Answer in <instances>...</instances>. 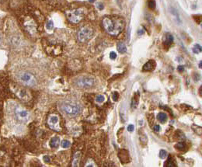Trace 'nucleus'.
Listing matches in <instances>:
<instances>
[{
  "label": "nucleus",
  "mask_w": 202,
  "mask_h": 167,
  "mask_svg": "<svg viewBox=\"0 0 202 167\" xmlns=\"http://www.w3.org/2000/svg\"><path fill=\"white\" fill-rule=\"evenodd\" d=\"M103 27L112 36L119 35L124 30L125 22L123 18L116 16H108L103 19Z\"/></svg>",
  "instance_id": "obj_1"
},
{
  "label": "nucleus",
  "mask_w": 202,
  "mask_h": 167,
  "mask_svg": "<svg viewBox=\"0 0 202 167\" xmlns=\"http://www.w3.org/2000/svg\"><path fill=\"white\" fill-rule=\"evenodd\" d=\"M61 108L65 113L71 117H75L78 115L81 110V107L79 104H78L75 102L68 101V100L62 102Z\"/></svg>",
  "instance_id": "obj_2"
},
{
  "label": "nucleus",
  "mask_w": 202,
  "mask_h": 167,
  "mask_svg": "<svg viewBox=\"0 0 202 167\" xmlns=\"http://www.w3.org/2000/svg\"><path fill=\"white\" fill-rule=\"evenodd\" d=\"M17 78L20 83L27 86H35L37 85V78L28 72H20L17 75Z\"/></svg>",
  "instance_id": "obj_3"
},
{
  "label": "nucleus",
  "mask_w": 202,
  "mask_h": 167,
  "mask_svg": "<svg viewBox=\"0 0 202 167\" xmlns=\"http://www.w3.org/2000/svg\"><path fill=\"white\" fill-rule=\"evenodd\" d=\"M95 79L92 76H80L75 80V85L82 89H90L95 85Z\"/></svg>",
  "instance_id": "obj_4"
},
{
  "label": "nucleus",
  "mask_w": 202,
  "mask_h": 167,
  "mask_svg": "<svg viewBox=\"0 0 202 167\" xmlns=\"http://www.w3.org/2000/svg\"><path fill=\"white\" fill-rule=\"evenodd\" d=\"M94 34V30L93 29L90 27V26H84L81 28L78 33H77V37L78 40L80 42H86L87 40L91 39V37Z\"/></svg>",
  "instance_id": "obj_5"
},
{
  "label": "nucleus",
  "mask_w": 202,
  "mask_h": 167,
  "mask_svg": "<svg viewBox=\"0 0 202 167\" xmlns=\"http://www.w3.org/2000/svg\"><path fill=\"white\" fill-rule=\"evenodd\" d=\"M66 16L68 20L72 23H78L84 18V13L82 9H75L68 10L66 12Z\"/></svg>",
  "instance_id": "obj_6"
},
{
  "label": "nucleus",
  "mask_w": 202,
  "mask_h": 167,
  "mask_svg": "<svg viewBox=\"0 0 202 167\" xmlns=\"http://www.w3.org/2000/svg\"><path fill=\"white\" fill-rule=\"evenodd\" d=\"M14 114L16 118L20 122H27L30 118V113L20 107H16L15 108Z\"/></svg>",
  "instance_id": "obj_7"
},
{
  "label": "nucleus",
  "mask_w": 202,
  "mask_h": 167,
  "mask_svg": "<svg viewBox=\"0 0 202 167\" xmlns=\"http://www.w3.org/2000/svg\"><path fill=\"white\" fill-rule=\"evenodd\" d=\"M48 124L49 127L55 131H60V127H59V118L57 115L51 114L50 115L48 120Z\"/></svg>",
  "instance_id": "obj_8"
},
{
  "label": "nucleus",
  "mask_w": 202,
  "mask_h": 167,
  "mask_svg": "<svg viewBox=\"0 0 202 167\" xmlns=\"http://www.w3.org/2000/svg\"><path fill=\"white\" fill-rule=\"evenodd\" d=\"M156 66V63L154 60H149L148 61H147L142 67L143 71L145 72H148V71H152L155 69Z\"/></svg>",
  "instance_id": "obj_9"
},
{
  "label": "nucleus",
  "mask_w": 202,
  "mask_h": 167,
  "mask_svg": "<svg viewBox=\"0 0 202 167\" xmlns=\"http://www.w3.org/2000/svg\"><path fill=\"white\" fill-rule=\"evenodd\" d=\"M25 27H26V30L30 34H33V33H34L36 32V24L34 23L33 21L30 20L28 23H27L25 24Z\"/></svg>",
  "instance_id": "obj_10"
},
{
  "label": "nucleus",
  "mask_w": 202,
  "mask_h": 167,
  "mask_svg": "<svg viewBox=\"0 0 202 167\" xmlns=\"http://www.w3.org/2000/svg\"><path fill=\"white\" fill-rule=\"evenodd\" d=\"M173 37L171 33H167L165 37H164V40H163V43L166 46H170L173 44Z\"/></svg>",
  "instance_id": "obj_11"
},
{
  "label": "nucleus",
  "mask_w": 202,
  "mask_h": 167,
  "mask_svg": "<svg viewBox=\"0 0 202 167\" xmlns=\"http://www.w3.org/2000/svg\"><path fill=\"white\" fill-rule=\"evenodd\" d=\"M81 159V153L79 152H77L75 153L74 157H73V161H72V166H78V162Z\"/></svg>",
  "instance_id": "obj_12"
},
{
  "label": "nucleus",
  "mask_w": 202,
  "mask_h": 167,
  "mask_svg": "<svg viewBox=\"0 0 202 167\" xmlns=\"http://www.w3.org/2000/svg\"><path fill=\"white\" fill-rule=\"evenodd\" d=\"M59 143H60L59 138L58 137H54L50 141V146L52 148H58V146L59 145Z\"/></svg>",
  "instance_id": "obj_13"
},
{
  "label": "nucleus",
  "mask_w": 202,
  "mask_h": 167,
  "mask_svg": "<svg viewBox=\"0 0 202 167\" xmlns=\"http://www.w3.org/2000/svg\"><path fill=\"white\" fill-rule=\"evenodd\" d=\"M157 119L159 122L161 123H164L167 120V115L165 113H159L157 115Z\"/></svg>",
  "instance_id": "obj_14"
},
{
  "label": "nucleus",
  "mask_w": 202,
  "mask_h": 167,
  "mask_svg": "<svg viewBox=\"0 0 202 167\" xmlns=\"http://www.w3.org/2000/svg\"><path fill=\"white\" fill-rule=\"evenodd\" d=\"M117 50L120 53H125L127 51L126 45L124 43H119L117 45Z\"/></svg>",
  "instance_id": "obj_15"
},
{
  "label": "nucleus",
  "mask_w": 202,
  "mask_h": 167,
  "mask_svg": "<svg viewBox=\"0 0 202 167\" xmlns=\"http://www.w3.org/2000/svg\"><path fill=\"white\" fill-rule=\"evenodd\" d=\"M17 96H18L19 97H20L21 99H27V97L29 98L28 93H27V91L25 90H21L19 92V93L17 94Z\"/></svg>",
  "instance_id": "obj_16"
},
{
  "label": "nucleus",
  "mask_w": 202,
  "mask_h": 167,
  "mask_svg": "<svg viewBox=\"0 0 202 167\" xmlns=\"http://www.w3.org/2000/svg\"><path fill=\"white\" fill-rule=\"evenodd\" d=\"M201 46L200 45H197V44H196V45H194V46L193 47V52L194 53H195V54H199V53H200L201 52Z\"/></svg>",
  "instance_id": "obj_17"
},
{
  "label": "nucleus",
  "mask_w": 202,
  "mask_h": 167,
  "mask_svg": "<svg viewBox=\"0 0 202 167\" xmlns=\"http://www.w3.org/2000/svg\"><path fill=\"white\" fill-rule=\"evenodd\" d=\"M138 104V96L137 97V95H135L133 99H132V101H131V106L133 107V108H136Z\"/></svg>",
  "instance_id": "obj_18"
},
{
  "label": "nucleus",
  "mask_w": 202,
  "mask_h": 167,
  "mask_svg": "<svg viewBox=\"0 0 202 167\" xmlns=\"http://www.w3.org/2000/svg\"><path fill=\"white\" fill-rule=\"evenodd\" d=\"M54 28V23L51 20H49L46 23V29L48 30H51Z\"/></svg>",
  "instance_id": "obj_19"
},
{
  "label": "nucleus",
  "mask_w": 202,
  "mask_h": 167,
  "mask_svg": "<svg viewBox=\"0 0 202 167\" xmlns=\"http://www.w3.org/2000/svg\"><path fill=\"white\" fill-rule=\"evenodd\" d=\"M166 166H168V167H173V166H176V165L174 164V161L173 160V159L171 157L169 158V159L166 161Z\"/></svg>",
  "instance_id": "obj_20"
},
{
  "label": "nucleus",
  "mask_w": 202,
  "mask_h": 167,
  "mask_svg": "<svg viewBox=\"0 0 202 167\" xmlns=\"http://www.w3.org/2000/svg\"><path fill=\"white\" fill-rule=\"evenodd\" d=\"M62 148H69L70 147V145H71V143H70V142L69 141H68V140H63L62 142Z\"/></svg>",
  "instance_id": "obj_21"
},
{
  "label": "nucleus",
  "mask_w": 202,
  "mask_h": 167,
  "mask_svg": "<svg viewBox=\"0 0 202 167\" xmlns=\"http://www.w3.org/2000/svg\"><path fill=\"white\" fill-rule=\"evenodd\" d=\"M95 100H96V103H103L104 100H105V97H104V96H103V95H97L96 96V99H95Z\"/></svg>",
  "instance_id": "obj_22"
},
{
  "label": "nucleus",
  "mask_w": 202,
  "mask_h": 167,
  "mask_svg": "<svg viewBox=\"0 0 202 167\" xmlns=\"http://www.w3.org/2000/svg\"><path fill=\"white\" fill-rule=\"evenodd\" d=\"M148 6L152 10L155 9V0H148Z\"/></svg>",
  "instance_id": "obj_23"
},
{
  "label": "nucleus",
  "mask_w": 202,
  "mask_h": 167,
  "mask_svg": "<svg viewBox=\"0 0 202 167\" xmlns=\"http://www.w3.org/2000/svg\"><path fill=\"white\" fill-rule=\"evenodd\" d=\"M175 148H177L178 150H183V149L185 148V145H184V143L180 142V143L177 144V145H175Z\"/></svg>",
  "instance_id": "obj_24"
},
{
  "label": "nucleus",
  "mask_w": 202,
  "mask_h": 167,
  "mask_svg": "<svg viewBox=\"0 0 202 167\" xmlns=\"http://www.w3.org/2000/svg\"><path fill=\"white\" fill-rule=\"evenodd\" d=\"M159 156H160V158H162V159H164V158H166V156H167V152H166V150H161L160 151V152H159Z\"/></svg>",
  "instance_id": "obj_25"
},
{
  "label": "nucleus",
  "mask_w": 202,
  "mask_h": 167,
  "mask_svg": "<svg viewBox=\"0 0 202 167\" xmlns=\"http://www.w3.org/2000/svg\"><path fill=\"white\" fill-rule=\"evenodd\" d=\"M119 98V93L117 92H114L113 94H112V99L113 101H117Z\"/></svg>",
  "instance_id": "obj_26"
},
{
  "label": "nucleus",
  "mask_w": 202,
  "mask_h": 167,
  "mask_svg": "<svg viewBox=\"0 0 202 167\" xmlns=\"http://www.w3.org/2000/svg\"><path fill=\"white\" fill-rule=\"evenodd\" d=\"M96 7H97L99 10H103V7H104V6H103V4L101 2H100V3H97L96 4Z\"/></svg>",
  "instance_id": "obj_27"
},
{
  "label": "nucleus",
  "mask_w": 202,
  "mask_h": 167,
  "mask_svg": "<svg viewBox=\"0 0 202 167\" xmlns=\"http://www.w3.org/2000/svg\"><path fill=\"white\" fill-rule=\"evenodd\" d=\"M134 130H135V127H134V125H133V124H130V125H128V131L131 132V131H133Z\"/></svg>",
  "instance_id": "obj_28"
},
{
  "label": "nucleus",
  "mask_w": 202,
  "mask_h": 167,
  "mask_svg": "<svg viewBox=\"0 0 202 167\" xmlns=\"http://www.w3.org/2000/svg\"><path fill=\"white\" fill-rule=\"evenodd\" d=\"M44 161L45 162H47V163H49L50 162H51V159H50V157L49 156H48V155H45V156H44Z\"/></svg>",
  "instance_id": "obj_29"
},
{
  "label": "nucleus",
  "mask_w": 202,
  "mask_h": 167,
  "mask_svg": "<svg viewBox=\"0 0 202 167\" xmlns=\"http://www.w3.org/2000/svg\"><path fill=\"white\" fill-rule=\"evenodd\" d=\"M110 57L111 59H115L116 57H117V54H116L115 52L112 51V52H110Z\"/></svg>",
  "instance_id": "obj_30"
},
{
  "label": "nucleus",
  "mask_w": 202,
  "mask_h": 167,
  "mask_svg": "<svg viewBox=\"0 0 202 167\" xmlns=\"http://www.w3.org/2000/svg\"><path fill=\"white\" fill-rule=\"evenodd\" d=\"M159 130H160L159 125H158V124L155 125V126H154V131H159Z\"/></svg>",
  "instance_id": "obj_31"
},
{
  "label": "nucleus",
  "mask_w": 202,
  "mask_h": 167,
  "mask_svg": "<svg viewBox=\"0 0 202 167\" xmlns=\"http://www.w3.org/2000/svg\"><path fill=\"white\" fill-rule=\"evenodd\" d=\"M183 70H184V67H183V66L180 65V66L178 67V71H179V72H183Z\"/></svg>",
  "instance_id": "obj_32"
},
{
  "label": "nucleus",
  "mask_w": 202,
  "mask_h": 167,
  "mask_svg": "<svg viewBox=\"0 0 202 167\" xmlns=\"http://www.w3.org/2000/svg\"><path fill=\"white\" fill-rule=\"evenodd\" d=\"M1 43H2V36L0 34V45H1Z\"/></svg>",
  "instance_id": "obj_33"
},
{
  "label": "nucleus",
  "mask_w": 202,
  "mask_h": 167,
  "mask_svg": "<svg viewBox=\"0 0 202 167\" xmlns=\"http://www.w3.org/2000/svg\"><path fill=\"white\" fill-rule=\"evenodd\" d=\"M143 33H144V32H142V30H139V33H138V34H140V35H141V34H142Z\"/></svg>",
  "instance_id": "obj_34"
},
{
  "label": "nucleus",
  "mask_w": 202,
  "mask_h": 167,
  "mask_svg": "<svg viewBox=\"0 0 202 167\" xmlns=\"http://www.w3.org/2000/svg\"><path fill=\"white\" fill-rule=\"evenodd\" d=\"M89 1L90 2V3H93V2H95L96 0H89Z\"/></svg>",
  "instance_id": "obj_35"
},
{
  "label": "nucleus",
  "mask_w": 202,
  "mask_h": 167,
  "mask_svg": "<svg viewBox=\"0 0 202 167\" xmlns=\"http://www.w3.org/2000/svg\"><path fill=\"white\" fill-rule=\"evenodd\" d=\"M199 67H200V68H201V61H200V64H199Z\"/></svg>",
  "instance_id": "obj_36"
}]
</instances>
